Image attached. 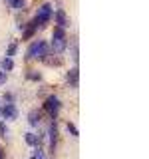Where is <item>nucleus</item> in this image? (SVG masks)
<instances>
[{"label":"nucleus","mask_w":149,"mask_h":159,"mask_svg":"<svg viewBox=\"0 0 149 159\" xmlns=\"http://www.w3.org/2000/svg\"><path fill=\"white\" fill-rule=\"evenodd\" d=\"M40 117H42V113H40V111H30V116H28L30 125H38V123H40Z\"/></svg>","instance_id":"obj_10"},{"label":"nucleus","mask_w":149,"mask_h":159,"mask_svg":"<svg viewBox=\"0 0 149 159\" xmlns=\"http://www.w3.org/2000/svg\"><path fill=\"white\" fill-rule=\"evenodd\" d=\"M52 50L56 54H60V52H64V50H66V32H64V28H56V30H54Z\"/></svg>","instance_id":"obj_3"},{"label":"nucleus","mask_w":149,"mask_h":159,"mask_svg":"<svg viewBox=\"0 0 149 159\" xmlns=\"http://www.w3.org/2000/svg\"><path fill=\"white\" fill-rule=\"evenodd\" d=\"M8 4L12 8H22L24 6V0H8Z\"/></svg>","instance_id":"obj_13"},{"label":"nucleus","mask_w":149,"mask_h":159,"mask_svg":"<svg viewBox=\"0 0 149 159\" xmlns=\"http://www.w3.org/2000/svg\"><path fill=\"white\" fill-rule=\"evenodd\" d=\"M78 76H79L78 68H72V70L68 72V82H70V86H78Z\"/></svg>","instance_id":"obj_8"},{"label":"nucleus","mask_w":149,"mask_h":159,"mask_svg":"<svg viewBox=\"0 0 149 159\" xmlns=\"http://www.w3.org/2000/svg\"><path fill=\"white\" fill-rule=\"evenodd\" d=\"M30 159H46V153H44L42 149H36V153H34Z\"/></svg>","instance_id":"obj_15"},{"label":"nucleus","mask_w":149,"mask_h":159,"mask_svg":"<svg viewBox=\"0 0 149 159\" xmlns=\"http://www.w3.org/2000/svg\"><path fill=\"white\" fill-rule=\"evenodd\" d=\"M0 68H2V72H8V70H12V68H14L12 58H4L2 62H0Z\"/></svg>","instance_id":"obj_11"},{"label":"nucleus","mask_w":149,"mask_h":159,"mask_svg":"<svg viewBox=\"0 0 149 159\" xmlns=\"http://www.w3.org/2000/svg\"><path fill=\"white\" fill-rule=\"evenodd\" d=\"M48 54H50V44L46 40L34 42L32 46L28 48V58H48Z\"/></svg>","instance_id":"obj_1"},{"label":"nucleus","mask_w":149,"mask_h":159,"mask_svg":"<svg viewBox=\"0 0 149 159\" xmlns=\"http://www.w3.org/2000/svg\"><path fill=\"white\" fill-rule=\"evenodd\" d=\"M0 116L6 117V119H16L18 117V109H16L14 103H6V106L0 107Z\"/></svg>","instance_id":"obj_5"},{"label":"nucleus","mask_w":149,"mask_h":159,"mask_svg":"<svg viewBox=\"0 0 149 159\" xmlns=\"http://www.w3.org/2000/svg\"><path fill=\"white\" fill-rule=\"evenodd\" d=\"M16 52H18V44H16V42H12V44L8 46V52H6L8 56H6V58H12V56H14Z\"/></svg>","instance_id":"obj_12"},{"label":"nucleus","mask_w":149,"mask_h":159,"mask_svg":"<svg viewBox=\"0 0 149 159\" xmlns=\"http://www.w3.org/2000/svg\"><path fill=\"white\" fill-rule=\"evenodd\" d=\"M24 139H26V143L28 145H32V147H38L40 145V137L36 135V133H26V135H24Z\"/></svg>","instance_id":"obj_7"},{"label":"nucleus","mask_w":149,"mask_h":159,"mask_svg":"<svg viewBox=\"0 0 149 159\" xmlns=\"http://www.w3.org/2000/svg\"><path fill=\"white\" fill-rule=\"evenodd\" d=\"M32 78V80H40V74L38 72H32V74H28V80Z\"/></svg>","instance_id":"obj_19"},{"label":"nucleus","mask_w":149,"mask_h":159,"mask_svg":"<svg viewBox=\"0 0 149 159\" xmlns=\"http://www.w3.org/2000/svg\"><path fill=\"white\" fill-rule=\"evenodd\" d=\"M56 22H58V28H64L68 24V18H66V12H64V10H58L56 12Z\"/></svg>","instance_id":"obj_9"},{"label":"nucleus","mask_w":149,"mask_h":159,"mask_svg":"<svg viewBox=\"0 0 149 159\" xmlns=\"http://www.w3.org/2000/svg\"><path fill=\"white\" fill-rule=\"evenodd\" d=\"M68 129H70V133H72V135H78V129H76L74 123H68Z\"/></svg>","instance_id":"obj_17"},{"label":"nucleus","mask_w":149,"mask_h":159,"mask_svg":"<svg viewBox=\"0 0 149 159\" xmlns=\"http://www.w3.org/2000/svg\"><path fill=\"white\" fill-rule=\"evenodd\" d=\"M60 106H62V103H60V99L56 96H48L46 98V103H44V109H46L52 117H56L58 111H60Z\"/></svg>","instance_id":"obj_4"},{"label":"nucleus","mask_w":149,"mask_h":159,"mask_svg":"<svg viewBox=\"0 0 149 159\" xmlns=\"http://www.w3.org/2000/svg\"><path fill=\"white\" fill-rule=\"evenodd\" d=\"M2 84H6V74L0 70V86H2Z\"/></svg>","instance_id":"obj_18"},{"label":"nucleus","mask_w":149,"mask_h":159,"mask_svg":"<svg viewBox=\"0 0 149 159\" xmlns=\"http://www.w3.org/2000/svg\"><path fill=\"white\" fill-rule=\"evenodd\" d=\"M6 123H2V121H0V135H2V137H6Z\"/></svg>","instance_id":"obj_16"},{"label":"nucleus","mask_w":149,"mask_h":159,"mask_svg":"<svg viewBox=\"0 0 149 159\" xmlns=\"http://www.w3.org/2000/svg\"><path fill=\"white\" fill-rule=\"evenodd\" d=\"M0 159H2V151H0Z\"/></svg>","instance_id":"obj_21"},{"label":"nucleus","mask_w":149,"mask_h":159,"mask_svg":"<svg viewBox=\"0 0 149 159\" xmlns=\"http://www.w3.org/2000/svg\"><path fill=\"white\" fill-rule=\"evenodd\" d=\"M4 96H6V102H8V103H12V99H14V93H4Z\"/></svg>","instance_id":"obj_20"},{"label":"nucleus","mask_w":149,"mask_h":159,"mask_svg":"<svg viewBox=\"0 0 149 159\" xmlns=\"http://www.w3.org/2000/svg\"><path fill=\"white\" fill-rule=\"evenodd\" d=\"M34 32H36V26H34V24H30V26L26 28V32H24V38H30Z\"/></svg>","instance_id":"obj_14"},{"label":"nucleus","mask_w":149,"mask_h":159,"mask_svg":"<svg viewBox=\"0 0 149 159\" xmlns=\"http://www.w3.org/2000/svg\"><path fill=\"white\" fill-rule=\"evenodd\" d=\"M48 135H50V147H56V143H58V129H56V123H52L48 129Z\"/></svg>","instance_id":"obj_6"},{"label":"nucleus","mask_w":149,"mask_h":159,"mask_svg":"<svg viewBox=\"0 0 149 159\" xmlns=\"http://www.w3.org/2000/svg\"><path fill=\"white\" fill-rule=\"evenodd\" d=\"M52 18V4H42V6H40V10L36 12V16H34V26L36 28H40V26H44V24L48 22V20Z\"/></svg>","instance_id":"obj_2"}]
</instances>
